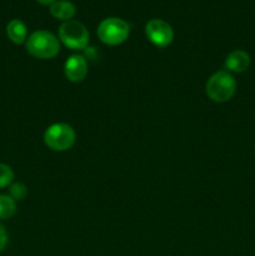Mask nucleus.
Masks as SVG:
<instances>
[{
  "label": "nucleus",
  "mask_w": 255,
  "mask_h": 256,
  "mask_svg": "<svg viewBox=\"0 0 255 256\" xmlns=\"http://www.w3.org/2000/svg\"><path fill=\"white\" fill-rule=\"evenodd\" d=\"M8 244V232L5 228L0 224V252L5 249Z\"/></svg>",
  "instance_id": "obj_14"
},
{
  "label": "nucleus",
  "mask_w": 255,
  "mask_h": 256,
  "mask_svg": "<svg viewBox=\"0 0 255 256\" xmlns=\"http://www.w3.org/2000/svg\"><path fill=\"white\" fill-rule=\"evenodd\" d=\"M6 35L8 38H9L10 42H12L14 44H22V42H26V25L19 19L10 20L6 25Z\"/></svg>",
  "instance_id": "obj_10"
},
{
  "label": "nucleus",
  "mask_w": 255,
  "mask_h": 256,
  "mask_svg": "<svg viewBox=\"0 0 255 256\" xmlns=\"http://www.w3.org/2000/svg\"><path fill=\"white\" fill-rule=\"evenodd\" d=\"M50 12L55 19L68 22L75 15L76 8L72 2H68V0H54V2L50 5Z\"/></svg>",
  "instance_id": "obj_9"
},
{
  "label": "nucleus",
  "mask_w": 255,
  "mask_h": 256,
  "mask_svg": "<svg viewBox=\"0 0 255 256\" xmlns=\"http://www.w3.org/2000/svg\"><path fill=\"white\" fill-rule=\"evenodd\" d=\"M59 39L69 49L82 50L89 42V32L82 22L68 20L60 25Z\"/></svg>",
  "instance_id": "obj_5"
},
{
  "label": "nucleus",
  "mask_w": 255,
  "mask_h": 256,
  "mask_svg": "<svg viewBox=\"0 0 255 256\" xmlns=\"http://www.w3.org/2000/svg\"><path fill=\"white\" fill-rule=\"evenodd\" d=\"M16 202L10 195L0 194V220H8L15 214Z\"/></svg>",
  "instance_id": "obj_11"
},
{
  "label": "nucleus",
  "mask_w": 255,
  "mask_h": 256,
  "mask_svg": "<svg viewBox=\"0 0 255 256\" xmlns=\"http://www.w3.org/2000/svg\"><path fill=\"white\" fill-rule=\"evenodd\" d=\"M14 180V172L9 165L0 162V189L10 186Z\"/></svg>",
  "instance_id": "obj_13"
},
{
  "label": "nucleus",
  "mask_w": 255,
  "mask_h": 256,
  "mask_svg": "<svg viewBox=\"0 0 255 256\" xmlns=\"http://www.w3.org/2000/svg\"><path fill=\"white\" fill-rule=\"evenodd\" d=\"M26 52L36 59H52L60 52L58 38L46 30H36L26 39Z\"/></svg>",
  "instance_id": "obj_1"
},
{
  "label": "nucleus",
  "mask_w": 255,
  "mask_h": 256,
  "mask_svg": "<svg viewBox=\"0 0 255 256\" xmlns=\"http://www.w3.org/2000/svg\"><path fill=\"white\" fill-rule=\"evenodd\" d=\"M145 34L148 39L158 48H166L174 39L172 28L166 22L160 19H152L145 25Z\"/></svg>",
  "instance_id": "obj_6"
},
{
  "label": "nucleus",
  "mask_w": 255,
  "mask_h": 256,
  "mask_svg": "<svg viewBox=\"0 0 255 256\" xmlns=\"http://www.w3.org/2000/svg\"><path fill=\"white\" fill-rule=\"evenodd\" d=\"M205 92L212 102H229L236 92V82L229 72L220 70L209 78L205 85Z\"/></svg>",
  "instance_id": "obj_2"
},
{
  "label": "nucleus",
  "mask_w": 255,
  "mask_h": 256,
  "mask_svg": "<svg viewBox=\"0 0 255 256\" xmlns=\"http://www.w3.org/2000/svg\"><path fill=\"white\" fill-rule=\"evenodd\" d=\"M9 195L15 202H22L28 196V188L22 182H12L9 186Z\"/></svg>",
  "instance_id": "obj_12"
},
{
  "label": "nucleus",
  "mask_w": 255,
  "mask_h": 256,
  "mask_svg": "<svg viewBox=\"0 0 255 256\" xmlns=\"http://www.w3.org/2000/svg\"><path fill=\"white\" fill-rule=\"evenodd\" d=\"M64 74L70 82H82L88 74L86 59L82 55H72L64 64Z\"/></svg>",
  "instance_id": "obj_7"
},
{
  "label": "nucleus",
  "mask_w": 255,
  "mask_h": 256,
  "mask_svg": "<svg viewBox=\"0 0 255 256\" xmlns=\"http://www.w3.org/2000/svg\"><path fill=\"white\" fill-rule=\"evenodd\" d=\"M74 129L69 124L65 122H56L52 124L45 130L44 142L49 149L54 152H65L69 150L75 142Z\"/></svg>",
  "instance_id": "obj_3"
},
{
  "label": "nucleus",
  "mask_w": 255,
  "mask_h": 256,
  "mask_svg": "<svg viewBox=\"0 0 255 256\" xmlns=\"http://www.w3.org/2000/svg\"><path fill=\"white\" fill-rule=\"evenodd\" d=\"M35 2H38L39 4H42V5H48V4H52V2H54V0H35Z\"/></svg>",
  "instance_id": "obj_15"
},
{
  "label": "nucleus",
  "mask_w": 255,
  "mask_h": 256,
  "mask_svg": "<svg viewBox=\"0 0 255 256\" xmlns=\"http://www.w3.org/2000/svg\"><path fill=\"white\" fill-rule=\"evenodd\" d=\"M224 65L226 72H242L250 66V56L244 50H234L228 55Z\"/></svg>",
  "instance_id": "obj_8"
},
{
  "label": "nucleus",
  "mask_w": 255,
  "mask_h": 256,
  "mask_svg": "<svg viewBox=\"0 0 255 256\" xmlns=\"http://www.w3.org/2000/svg\"><path fill=\"white\" fill-rule=\"evenodd\" d=\"M130 26L126 22L119 18H108L98 26V36L106 45H119L128 39Z\"/></svg>",
  "instance_id": "obj_4"
}]
</instances>
